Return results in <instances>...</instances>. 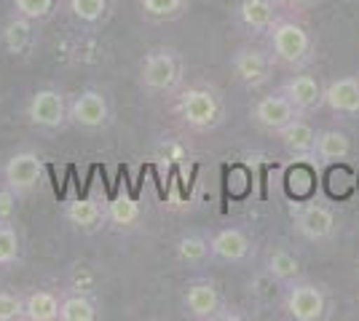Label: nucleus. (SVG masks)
<instances>
[{
    "mask_svg": "<svg viewBox=\"0 0 359 321\" xmlns=\"http://www.w3.org/2000/svg\"><path fill=\"white\" fill-rule=\"evenodd\" d=\"M46 180V164L35 150H16L0 166V183L8 185L19 199L32 196Z\"/></svg>",
    "mask_w": 359,
    "mask_h": 321,
    "instance_id": "obj_9",
    "label": "nucleus"
},
{
    "mask_svg": "<svg viewBox=\"0 0 359 321\" xmlns=\"http://www.w3.org/2000/svg\"><path fill=\"white\" fill-rule=\"evenodd\" d=\"M322 107L338 118H359V76H338L325 83Z\"/></svg>",
    "mask_w": 359,
    "mask_h": 321,
    "instance_id": "obj_17",
    "label": "nucleus"
},
{
    "mask_svg": "<svg viewBox=\"0 0 359 321\" xmlns=\"http://www.w3.org/2000/svg\"><path fill=\"white\" fill-rule=\"evenodd\" d=\"M62 217L67 220V225L83 236H94L107 230V217H105V199L97 196H78V199L65 201Z\"/></svg>",
    "mask_w": 359,
    "mask_h": 321,
    "instance_id": "obj_15",
    "label": "nucleus"
},
{
    "mask_svg": "<svg viewBox=\"0 0 359 321\" xmlns=\"http://www.w3.org/2000/svg\"><path fill=\"white\" fill-rule=\"evenodd\" d=\"M62 6V0H11V8L19 16H27L32 22L43 24L51 16L57 14V8Z\"/></svg>",
    "mask_w": 359,
    "mask_h": 321,
    "instance_id": "obj_29",
    "label": "nucleus"
},
{
    "mask_svg": "<svg viewBox=\"0 0 359 321\" xmlns=\"http://www.w3.org/2000/svg\"><path fill=\"white\" fill-rule=\"evenodd\" d=\"M319 187V177H316V166L309 158H298L285 174V190L292 201H309L316 196Z\"/></svg>",
    "mask_w": 359,
    "mask_h": 321,
    "instance_id": "obj_22",
    "label": "nucleus"
},
{
    "mask_svg": "<svg viewBox=\"0 0 359 321\" xmlns=\"http://www.w3.org/2000/svg\"><path fill=\"white\" fill-rule=\"evenodd\" d=\"M228 67H231V76L236 78V83L250 89V92L269 86L273 80V73L279 70L266 43H241V46H236L231 59H228Z\"/></svg>",
    "mask_w": 359,
    "mask_h": 321,
    "instance_id": "obj_6",
    "label": "nucleus"
},
{
    "mask_svg": "<svg viewBox=\"0 0 359 321\" xmlns=\"http://www.w3.org/2000/svg\"><path fill=\"white\" fill-rule=\"evenodd\" d=\"M67 14L73 16L75 24L81 27H100L110 16V0H65Z\"/></svg>",
    "mask_w": 359,
    "mask_h": 321,
    "instance_id": "obj_26",
    "label": "nucleus"
},
{
    "mask_svg": "<svg viewBox=\"0 0 359 321\" xmlns=\"http://www.w3.org/2000/svg\"><path fill=\"white\" fill-rule=\"evenodd\" d=\"M290 225L292 233L306 244H330L341 233V220L330 204L322 201H295L290 212Z\"/></svg>",
    "mask_w": 359,
    "mask_h": 321,
    "instance_id": "obj_4",
    "label": "nucleus"
},
{
    "mask_svg": "<svg viewBox=\"0 0 359 321\" xmlns=\"http://www.w3.org/2000/svg\"><path fill=\"white\" fill-rule=\"evenodd\" d=\"M327 180H330V196H332V199H346V196L354 190V174H351V169H346L344 164H332Z\"/></svg>",
    "mask_w": 359,
    "mask_h": 321,
    "instance_id": "obj_30",
    "label": "nucleus"
},
{
    "mask_svg": "<svg viewBox=\"0 0 359 321\" xmlns=\"http://www.w3.org/2000/svg\"><path fill=\"white\" fill-rule=\"evenodd\" d=\"M185 83V62L177 48L156 46L140 62L137 70V86L148 97H166L177 94Z\"/></svg>",
    "mask_w": 359,
    "mask_h": 321,
    "instance_id": "obj_3",
    "label": "nucleus"
},
{
    "mask_svg": "<svg viewBox=\"0 0 359 321\" xmlns=\"http://www.w3.org/2000/svg\"><path fill=\"white\" fill-rule=\"evenodd\" d=\"M316 126L311 123L309 115H298V118H292V121L282 126L273 137L282 142V148H285L290 155H295V158H309L311 161V153H314V145H316Z\"/></svg>",
    "mask_w": 359,
    "mask_h": 321,
    "instance_id": "obj_19",
    "label": "nucleus"
},
{
    "mask_svg": "<svg viewBox=\"0 0 359 321\" xmlns=\"http://www.w3.org/2000/svg\"><path fill=\"white\" fill-rule=\"evenodd\" d=\"M180 311H182V316L194 321H220L225 319L228 303H225L223 292L215 281L201 278V281H191L182 290Z\"/></svg>",
    "mask_w": 359,
    "mask_h": 321,
    "instance_id": "obj_10",
    "label": "nucleus"
},
{
    "mask_svg": "<svg viewBox=\"0 0 359 321\" xmlns=\"http://www.w3.org/2000/svg\"><path fill=\"white\" fill-rule=\"evenodd\" d=\"M175 260L188 268H201L212 260L210 236L204 233H182L175 241Z\"/></svg>",
    "mask_w": 359,
    "mask_h": 321,
    "instance_id": "obj_25",
    "label": "nucleus"
},
{
    "mask_svg": "<svg viewBox=\"0 0 359 321\" xmlns=\"http://www.w3.org/2000/svg\"><path fill=\"white\" fill-rule=\"evenodd\" d=\"M148 22H177L188 11L191 0H137Z\"/></svg>",
    "mask_w": 359,
    "mask_h": 321,
    "instance_id": "obj_28",
    "label": "nucleus"
},
{
    "mask_svg": "<svg viewBox=\"0 0 359 321\" xmlns=\"http://www.w3.org/2000/svg\"><path fill=\"white\" fill-rule=\"evenodd\" d=\"M279 92L295 105L298 113L303 115H314L316 110H322V94L325 86L322 80L311 73V70H295L279 83Z\"/></svg>",
    "mask_w": 359,
    "mask_h": 321,
    "instance_id": "obj_14",
    "label": "nucleus"
},
{
    "mask_svg": "<svg viewBox=\"0 0 359 321\" xmlns=\"http://www.w3.org/2000/svg\"><path fill=\"white\" fill-rule=\"evenodd\" d=\"M348 155H351V137L346 131H341V129H322L316 134L314 153H311V164L316 169L344 164Z\"/></svg>",
    "mask_w": 359,
    "mask_h": 321,
    "instance_id": "obj_21",
    "label": "nucleus"
},
{
    "mask_svg": "<svg viewBox=\"0 0 359 321\" xmlns=\"http://www.w3.org/2000/svg\"><path fill=\"white\" fill-rule=\"evenodd\" d=\"M38 43V22L14 14L0 27V46L8 57H27Z\"/></svg>",
    "mask_w": 359,
    "mask_h": 321,
    "instance_id": "obj_18",
    "label": "nucleus"
},
{
    "mask_svg": "<svg viewBox=\"0 0 359 321\" xmlns=\"http://www.w3.org/2000/svg\"><path fill=\"white\" fill-rule=\"evenodd\" d=\"M62 290H32L25 294L22 321H60Z\"/></svg>",
    "mask_w": 359,
    "mask_h": 321,
    "instance_id": "obj_24",
    "label": "nucleus"
},
{
    "mask_svg": "<svg viewBox=\"0 0 359 321\" xmlns=\"http://www.w3.org/2000/svg\"><path fill=\"white\" fill-rule=\"evenodd\" d=\"M276 3L282 11H309V8L319 6L322 0H276Z\"/></svg>",
    "mask_w": 359,
    "mask_h": 321,
    "instance_id": "obj_33",
    "label": "nucleus"
},
{
    "mask_svg": "<svg viewBox=\"0 0 359 321\" xmlns=\"http://www.w3.org/2000/svg\"><path fill=\"white\" fill-rule=\"evenodd\" d=\"M357 276H359V265H357Z\"/></svg>",
    "mask_w": 359,
    "mask_h": 321,
    "instance_id": "obj_34",
    "label": "nucleus"
},
{
    "mask_svg": "<svg viewBox=\"0 0 359 321\" xmlns=\"http://www.w3.org/2000/svg\"><path fill=\"white\" fill-rule=\"evenodd\" d=\"M67 118L70 126L78 131H105L107 126L113 123V102L107 92L89 86V89H81V92L70 94V105H67Z\"/></svg>",
    "mask_w": 359,
    "mask_h": 321,
    "instance_id": "obj_8",
    "label": "nucleus"
},
{
    "mask_svg": "<svg viewBox=\"0 0 359 321\" xmlns=\"http://www.w3.org/2000/svg\"><path fill=\"white\" fill-rule=\"evenodd\" d=\"M263 43L271 51L276 67L282 70H309L316 59V38L300 19L279 16L271 30L263 35Z\"/></svg>",
    "mask_w": 359,
    "mask_h": 321,
    "instance_id": "obj_1",
    "label": "nucleus"
},
{
    "mask_svg": "<svg viewBox=\"0 0 359 321\" xmlns=\"http://www.w3.org/2000/svg\"><path fill=\"white\" fill-rule=\"evenodd\" d=\"M100 306L86 290H62L60 321H97Z\"/></svg>",
    "mask_w": 359,
    "mask_h": 321,
    "instance_id": "obj_23",
    "label": "nucleus"
},
{
    "mask_svg": "<svg viewBox=\"0 0 359 321\" xmlns=\"http://www.w3.org/2000/svg\"><path fill=\"white\" fill-rule=\"evenodd\" d=\"M19 196L8 185L0 183V222H14L16 214H19Z\"/></svg>",
    "mask_w": 359,
    "mask_h": 321,
    "instance_id": "obj_32",
    "label": "nucleus"
},
{
    "mask_svg": "<svg viewBox=\"0 0 359 321\" xmlns=\"http://www.w3.org/2000/svg\"><path fill=\"white\" fill-rule=\"evenodd\" d=\"M298 115H303V113H298L295 105H292L279 89L263 94V97L255 99L252 107H250V121H252L257 129L271 131V134H276L282 126H287V123L292 121V118H298Z\"/></svg>",
    "mask_w": 359,
    "mask_h": 321,
    "instance_id": "obj_13",
    "label": "nucleus"
},
{
    "mask_svg": "<svg viewBox=\"0 0 359 321\" xmlns=\"http://www.w3.org/2000/svg\"><path fill=\"white\" fill-rule=\"evenodd\" d=\"M25 257L22 236L14 222H0V271H11Z\"/></svg>",
    "mask_w": 359,
    "mask_h": 321,
    "instance_id": "obj_27",
    "label": "nucleus"
},
{
    "mask_svg": "<svg viewBox=\"0 0 359 321\" xmlns=\"http://www.w3.org/2000/svg\"><path fill=\"white\" fill-rule=\"evenodd\" d=\"M105 217H107V230L121 233V236H129V233L142 230V225H145V206L132 193L118 190L116 196L105 199Z\"/></svg>",
    "mask_w": 359,
    "mask_h": 321,
    "instance_id": "obj_16",
    "label": "nucleus"
},
{
    "mask_svg": "<svg viewBox=\"0 0 359 321\" xmlns=\"http://www.w3.org/2000/svg\"><path fill=\"white\" fill-rule=\"evenodd\" d=\"M263 273L269 276L271 281H276L279 290H282L287 284L303 278V262L287 246H269L266 255H263Z\"/></svg>",
    "mask_w": 359,
    "mask_h": 321,
    "instance_id": "obj_20",
    "label": "nucleus"
},
{
    "mask_svg": "<svg viewBox=\"0 0 359 321\" xmlns=\"http://www.w3.org/2000/svg\"><path fill=\"white\" fill-rule=\"evenodd\" d=\"M330 294L311 278H298L282 287V311L290 321H322L330 316Z\"/></svg>",
    "mask_w": 359,
    "mask_h": 321,
    "instance_id": "obj_5",
    "label": "nucleus"
},
{
    "mask_svg": "<svg viewBox=\"0 0 359 321\" xmlns=\"http://www.w3.org/2000/svg\"><path fill=\"white\" fill-rule=\"evenodd\" d=\"M279 16H282V8L276 0H239L233 6V24L255 41L263 38Z\"/></svg>",
    "mask_w": 359,
    "mask_h": 321,
    "instance_id": "obj_11",
    "label": "nucleus"
},
{
    "mask_svg": "<svg viewBox=\"0 0 359 321\" xmlns=\"http://www.w3.org/2000/svg\"><path fill=\"white\" fill-rule=\"evenodd\" d=\"M175 115L185 129H191L196 134L215 131L225 118L223 94L207 83L182 86L177 92V102H175Z\"/></svg>",
    "mask_w": 359,
    "mask_h": 321,
    "instance_id": "obj_2",
    "label": "nucleus"
},
{
    "mask_svg": "<svg viewBox=\"0 0 359 321\" xmlns=\"http://www.w3.org/2000/svg\"><path fill=\"white\" fill-rule=\"evenodd\" d=\"M25 316V294L0 290V321H22Z\"/></svg>",
    "mask_w": 359,
    "mask_h": 321,
    "instance_id": "obj_31",
    "label": "nucleus"
},
{
    "mask_svg": "<svg viewBox=\"0 0 359 321\" xmlns=\"http://www.w3.org/2000/svg\"><path fill=\"white\" fill-rule=\"evenodd\" d=\"M212 260L225 265H247L255 260V238L241 228H223L210 236Z\"/></svg>",
    "mask_w": 359,
    "mask_h": 321,
    "instance_id": "obj_12",
    "label": "nucleus"
},
{
    "mask_svg": "<svg viewBox=\"0 0 359 321\" xmlns=\"http://www.w3.org/2000/svg\"><path fill=\"white\" fill-rule=\"evenodd\" d=\"M67 105H70V94L54 89V86H43V89H35L30 94V99L25 105V118L35 131L57 134V131L70 126Z\"/></svg>",
    "mask_w": 359,
    "mask_h": 321,
    "instance_id": "obj_7",
    "label": "nucleus"
}]
</instances>
